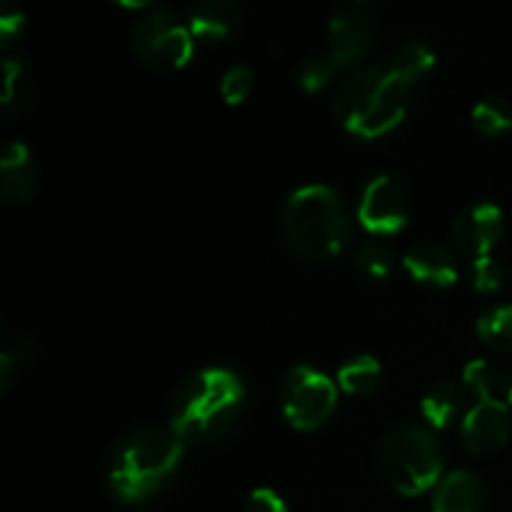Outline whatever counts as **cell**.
<instances>
[{
    "mask_svg": "<svg viewBox=\"0 0 512 512\" xmlns=\"http://www.w3.org/2000/svg\"><path fill=\"white\" fill-rule=\"evenodd\" d=\"M473 125L483 135H503L512 128V108L503 98H485L473 108Z\"/></svg>",
    "mask_w": 512,
    "mask_h": 512,
    "instance_id": "7402d4cb",
    "label": "cell"
},
{
    "mask_svg": "<svg viewBox=\"0 0 512 512\" xmlns=\"http://www.w3.org/2000/svg\"><path fill=\"white\" fill-rule=\"evenodd\" d=\"M408 215V190L400 180L390 178V175H378L365 185L358 205V220L368 233L378 235V238L400 233L408 223Z\"/></svg>",
    "mask_w": 512,
    "mask_h": 512,
    "instance_id": "52a82bcc",
    "label": "cell"
},
{
    "mask_svg": "<svg viewBox=\"0 0 512 512\" xmlns=\"http://www.w3.org/2000/svg\"><path fill=\"white\" fill-rule=\"evenodd\" d=\"M25 98V68L20 60L5 58L3 63V110L13 113Z\"/></svg>",
    "mask_w": 512,
    "mask_h": 512,
    "instance_id": "484cf974",
    "label": "cell"
},
{
    "mask_svg": "<svg viewBox=\"0 0 512 512\" xmlns=\"http://www.w3.org/2000/svg\"><path fill=\"white\" fill-rule=\"evenodd\" d=\"M135 55L153 70H180L190 63L195 38L168 8H148L130 30Z\"/></svg>",
    "mask_w": 512,
    "mask_h": 512,
    "instance_id": "5b68a950",
    "label": "cell"
},
{
    "mask_svg": "<svg viewBox=\"0 0 512 512\" xmlns=\"http://www.w3.org/2000/svg\"><path fill=\"white\" fill-rule=\"evenodd\" d=\"M183 460V440L173 430L143 425L120 435L108 458L110 493L125 505L148 503L168 488Z\"/></svg>",
    "mask_w": 512,
    "mask_h": 512,
    "instance_id": "6da1fadb",
    "label": "cell"
},
{
    "mask_svg": "<svg viewBox=\"0 0 512 512\" xmlns=\"http://www.w3.org/2000/svg\"><path fill=\"white\" fill-rule=\"evenodd\" d=\"M378 465L383 478L408 498L423 495L443 480V450L425 425L405 423L390 430L380 443Z\"/></svg>",
    "mask_w": 512,
    "mask_h": 512,
    "instance_id": "277c9868",
    "label": "cell"
},
{
    "mask_svg": "<svg viewBox=\"0 0 512 512\" xmlns=\"http://www.w3.org/2000/svg\"><path fill=\"white\" fill-rule=\"evenodd\" d=\"M330 58L338 65H355L373 50L375 18L368 5H345L330 18Z\"/></svg>",
    "mask_w": 512,
    "mask_h": 512,
    "instance_id": "ba28073f",
    "label": "cell"
},
{
    "mask_svg": "<svg viewBox=\"0 0 512 512\" xmlns=\"http://www.w3.org/2000/svg\"><path fill=\"white\" fill-rule=\"evenodd\" d=\"M475 330L488 348L512 353V305H498L480 315Z\"/></svg>",
    "mask_w": 512,
    "mask_h": 512,
    "instance_id": "ffe728a7",
    "label": "cell"
},
{
    "mask_svg": "<svg viewBox=\"0 0 512 512\" xmlns=\"http://www.w3.org/2000/svg\"><path fill=\"white\" fill-rule=\"evenodd\" d=\"M380 378H383V370L380 363L370 355H358V358H350L348 363L340 365L338 370V383L345 393L350 395H370L378 390Z\"/></svg>",
    "mask_w": 512,
    "mask_h": 512,
    "instance_id": "ac0fdd59",
    "label": "cell"
},
{
    "mask_svg": "<svg viewBox=\"0 0 512 512\" xmlns=\"http://www.w3.org/2000/svg\"><path fill=\"white\" fill-rule=\"evenodd\" d=\"M245 388L225 368H205L175 390L170 403V430L183 443H208L228 435L243 415Z\"/></svg>",
    "mask_w": 512,
    "mask_h": 512,
    "instance_id": "7a4b0ae2",
    "label": "cell"
},
{
    "mask_svg": "<svg viewBox=\"0 0 512 512\" xmlns=\"http://www.w3.org/2000/svg\"><path fill=\"white\" fill-rule=\"evenodd\" d=\"M510 405L498 398L478 400L460 423V438L468 453L488 455L503 448L510 438Z\"/></svg>",
    "mask_w": 512,
    "mask_h": 512,
    "instance_id": "8fae6325",
    "label": "cell"
},
{
    "mask_svg": "<svg viewBox=\"0 0 512 512\" xmlns=\"http://www.w3.org/2000/svg\"><path fill=\"white\" fill-rule=\"evenodd\" d=\"M465 388H460L453 380L435 383L420 400V413L430 430H448L455 423H463L468 415V400H465Z\"/></svg>",
    "mask_w": 512,
    "mask_h": 512,
    "instance_id": "e0dca14e",
    "label": "cell"
},
{
    "mask_svg": "<svg viewBox=\"0 0 512 512\" xmlns=\"http://www.w3.org/2000/svg\"><path fill=\"white\" fill-rule=\"evenodd\" d=\"M355 268L365 275V278L383 280L393 273L395 268V253L390 250L388 243L380 238L365 240L360 248L355 250Z\"/></svg>",
    "mask_w": 512,
    "mask_h": 512,
    "instance_id": "44dd1931",
    "label": "cell"
},
{
    "mask_svg": "<svg viewBox=\"0 0 512 512\" xmlns=\"http://www.w3.org/2000/svg\"><path fill=\"white\" fill-rule=\"evenodd\" d=\"M500 390H503V395H505V403L512 405V370L503 378V388Z\"/></svg>",
    "mask_w": 512,
    "mask_h": 512,
    "instance_id": "f546056e",
    "label": "cell"
},
{
    "mask_svg": "<svg viewBox=\"0 0 512 512\" xmlns=\"http://www.w3.org/2000/svg\"><path fill=\"white\" fill-rule=\"evenodd\" d=\"M485 485L470 470H453L433 493V512H483Z\"/></svg>",
    "mask_w": 512,
    "mask_h": 512,
    "instance_id": "5bb4252c",
    "label": "cell"
},
{
    "mask_svg": "<svg viewBox=\"0 0 512 512\" xmlns=\"http://www.w3.org/2000/svg\"><path fill=\"white\" fill-rule=\"evenodd\" d=\"M283 235L288 248L308 263L335 258L348 245L353 223L343 198L328 185H305L283 208Z\"/></svg>",
    "mask_w": 512,
    "mask_h": 512,
    "instance_id": "3957f363",
    "label": "cell"
},
{
    "mask_svg": "<svg viewBox=\"0 0 512 512\" xmlns=\"http://www.w3.org/2000/svg\"><path fill=\"white\" fill-rule=\"evenodd\" d=\"M338 68L340 65L330 55H310V58H305L300 63L298 85L303 90H308V93H318V90H323L333 80Z\"/></svg>",
    "mask_w": 512,
    "mask_h": 512,
    "instance_id": "cb8c5ba5",
    "label": "cell"
},
{
    "mask_svg": "<svg viewBox=\"0 0 512 512\" xmlns=\"http://www.w3.org/2000/svg\"><path fill=\"white\" fill-rule=\"evenodd\" d=\"M20 30H23V13L5 8L3 15H0V43L10 45Z\"/></svg>",
    "mask_w": 512,
    "mask_h": 512,
    "instance_id": "f1b7e54d",
    "label": "cell"
},
{
    "mask_svg": "<svg viewBox=\"0 0 512 512\" xmlns=\"http://www.w3.org/2000/svg\"><path fill=\"white\" fill-rule=\"evenodd\" d=\"M500 235H503V210L493 203L468 205L450 228V240H453L455 250L470 263L490 255V250L498 245Z\"/></svg>",
    "mask_w": 512,
    "mask_h": 512,
    "instance_id": "30bf717a",
    "label": "cell"
},
{
    "mask_svg": "<svg viewBox=\"0 0 512 512\" xmlns=\"http://www.w3.org/2000/svg\"><path fill=\"white\" fill-rule=\"evenodd\" d=\"M253 70L248 65H233L228 73L220 80V95L225 98V103L235 105L243 103L248 98V93L253 90Z\"/></svg>",
    "mask_w": 512,
    "mask_h": 512,
    "instance_id": "4316f807",
    "label": "cell"
},
{
    "mask_svg": "<svg viewBox=\"0 0 512 512\" xmlns=\"http://www.w3.org/2000/svg\"><path fill=\"white\" fill-rule=\"evenodd\" d=\"M410 90H413V85L395 78V75L388 70V75H385L383 85L378 88L375 98L370 100L368 108L363 110V115L350 125L348 133L363 140H373V138H380V135H388L390 130L398 128V125L403 123L405 113H408Z\"/></svg>",
    "mask_w": 512,
    "mask_h": 512,
    "instance_id": "9c48e42d",
    "label": "cell"
},
{
    "mask_svg": "<svg viewBox=\"0 0 512 512\" xmlns=\"http://www.w3.org/2000/svg\"><path fill=\"white\" fill-rule=\"evenodd\" d=\"M503 280L505 268L493 255H485V258H478L470 263V285L478 293H495V290H500Z\"/></svg>",
    "mask_w": 512,
    "mask_h": 512,
    "instance_id": "d4e9b609",
    "label": "cell"
},
{
    "mask_svg": "<svg viewBox=\"0 0 512 512\" xmlns=\"http://www.w3.org/2000/svg\"><path fill=\"white\" fill-rule=\"evenodd\" d=\"M280 403L293 428L315 430L333 415L338 405V388L328 375L318 373L310 365H295L283 380Z\"/></svg>",
    "mask_w": 512,
    "mask_h": 512,
    "instance_id": "8992f818",
    "label": "cell"
},
{
    "mask_svg": "<svg viewBox=\"0 0 512 512\" xmlns=\"http://www.w3.org/2000/svg\"><path fill=\"white\" fill-rule=\"evenodd\" d=\"M35 163L23 143H10L0 160V193L8 203L25 205L35 193Z\"/></svg>",
    "mask_w": 512,
    "mask_h": 512,
    "instance_id": "9a60e30c",
    "label": "cell"
},
{
    "mask_svg": "<svg viewBox=\"0 0 512 512\" xmlns=\"http://www.w3.org/2000/svg\"><path fill=\"white\" fill-rule=\"evenodd\" d=\"M430 512H433V510H430Z\"/></svg>",
    "mask_w": 512,
    "mask_h": 512,
    "instance_id": "4dcf8cb0",
    "label": "cell"
},
{
    "mask_svg": "<svg viewBox=\"0 0 512 512\" xmlns=\"http://www.w3.org/2000/svg\"><path fill=\"white\" fill-rule=\"evenodd\" d=\"M385 75H388V70L380 68V65H365V68L353 70L348 78L340 80L333 95V115L345 130L363 115V110L368 108V103L383 85Z\"/></svg>",
    "mask_w": 512,
    "mask_h": 512,
    "instance_id": "7c38bea8",
    "label": "cell"
},
{
    "mask_svg": "<svg viewBox=\"0 0 512 512\" xmlns=\"http://www.w3.org/2000/svg\"><path fill=\"white\" fill-rule=\"evenodd\" d=\"M243 512H288V505L275 490L258 488L248 495Z\"/></svg>",
    "mask_w": 512,
    "mask_h": 512,
    "instance_id": "83f0119b",
    "label": "cell"
},
{
    "mask_svg": "<svg viewBox=\"0 0 512 512\" xmlns=\"http://www.w3.org/2000/svg\"><path fill=\"white\" fill-rule=\"evenodd\" d=\"M435 65V53L425 43H408L393 55V63H390V73L395 78L405 80L408 85L418 83L423 75H428V70Z\"/></svg>",
    "mask_w": 512,
    "mask_h": 512,
    "instance_id": "d6986e66",
    "label": "cell"
},
{
    "mask_svg": "<svg viewBox=\"0 0 512 512\" xmlns=\"http://www.w3.org/2000/svg\"><path fill=\"white\" fill-rule=\"evenodd\" d=\"M403 268L410 278L433 288H450L458 280V258L453 250L438 243H425L410 250L403 258Z\"/></svg>",
    "mask_w": 512,
    "mask_h": 512,
    "instance_id": "4fadbf2b",
    "label": "cell"
},
{
    "mask_svg": "<svg viewBox=\"0 0 512 512\" xmlns=\"http://www.w3.org/2000/svg\"><path fill=\"white\" fill-rule=\"evenodd\" d=\"M463 388L478 403V400L495 398V390L503 388V378H500L493 363H488V360H473L463 370Z\"/></svg>",
    "mask_w": 512,
    "mask_h": 512,
    "instance_id": "603a6c76",
    "label": "cell"
},
{
    "mask_svg": "<svg viewBox=\"0 0 512 512\" xmlns=\"http://www.w3.org/2000/svg\"><path fill=\"white\" fill-rule=\"evenodd\" d=\"M240 10L230 0H203L193 5L188 15V28L195 40L223 43L238 30Z\"/></svg>",
    "mask_w": 512,
    "mask_h": 512,
    "instance_id": "2e32d148",
    "label": "cell"
}]
</instances>
